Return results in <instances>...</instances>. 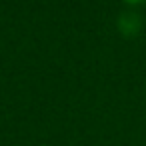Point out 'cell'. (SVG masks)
Wrapping results in <instances>:
<instances>
[{
    "label": "cell",
    "instance_id": "cell-1",
    "mask_svg": "<svg viewBox=\"0 0 146 146\" xmlns=\"http://www.w3.org/2000/svg\"><path fill=\"white\" fill-rule=\"evenodd\" d=\"M128 2H144V0H128Z\"/></svg>",
    "mask_w": 146,
    "mask_h": 146
}]
</instances>
